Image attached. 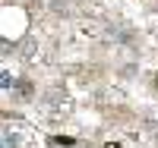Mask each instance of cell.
<instances>
[{"instance_id": "cell-1", "label": "cell", "mask_w": 158, "mask_h": 148, "mask_svg": "<svg viewBox=\"0 0 158 148\" xmlns=\"http://www.w3.org/2000/svg\"><path fill=\"white\" fill-rule=\"evenodd\" d=\"M10 91H13V101H29V95H32V85L25 82V79H16V85H13Z\"/></svg>"}, {"instance_id": "cell-2", "label": "cell", "mask_w": 158, "mask_h": 148, "mask_svg": "<svg viewBox=\"0 0 158 148\" xmlns=\"http://www.w3.org/2000/svg\"><path fill=\"white\" fill-rule=\"evenodd\" d=\"M19 142H16V136L13 132H0V148H16Z\"/></svg>"}, {"instance_id": "cell-3", "label": "cell", "mask_w": 158, "mask_h": 148, "mask_svg": "<svg viewBox=\"0 0 158 148\" xmlns=\"http://www.w3.org/2000/svg\"><path fill=\"white\" fill-rule=\"evenodd\" d=\"M16 85V76L13 73H0V88H13Z\"/></svg>"}, {"instance_id": "cell-4", "label": "cell", "mask_w": 158, "mask_h": 148, "mask_svg": "<svg viewBox=\"0 0 158 148\" xmlns=\"http://www.w3.org/2000/svg\"><path fill=\"white\" fill-rule=\"evenodd\" d=\"M3 47H6V44H3V41H0V54H3Z\"/></svg>"}]
</instances>
